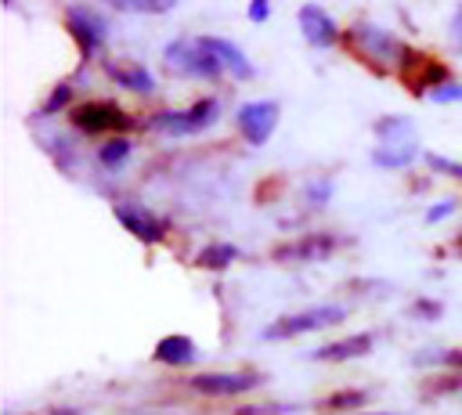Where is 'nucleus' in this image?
<instances>
[{"label": "nucleus", "instance_id": "f257e3e1", "mask_svg": "<svg viewBox=\"0 0 462 415\" xmlns=\"http://www.w3.org/2000/svg\"><path fill=\"white\" fill-rule=\"evenodd\" d=\"M162 61L173 76H184V79H220L224 76V65L220 58L199 40H188V36H177L162 47Z\"/></svg>", "mask_w": 462, "mask_h": 415}, {"label": "nucleus", "instance_id": "f03ea898", "mask_svg": "<svg viewBox=\"0 0 462 415\" xmlns=\"http://www.w3.org/2000/svg\"><path fill=\"white\" fill-rule=\"evenodd\" d=\"M346 40L354 43V51L372 61L375 69H386V65H401L404 54H408V43L401 36H393L390 29L383 25H372V22H354L346 29Z\"/></svg>", "mask_w": 462, "mask_h": 415}, {"label": "nucleus", "instance_id": "7ed1b4c3", "mask_svg": "<svg viewBox=\"0 0 462 415\" xmlns=\"http://www.w3.org/2000/svg\"><path fill=\"white\" fill-rule=\"evenodd\" d=\"M343 318H346V307H339V303H321V307H307V310L282 314V318L267 321L260 336H263L267 343H278V339H292V336H307V332L339 325Z\"/></svg>", "mask_w": 462, "mask_h": 415}, {"label": "nucleus", "instance_id": "20e7f679", "mask_svg": "<svg viewBox=\"0 0 462 415\" xmlns=\"http://www.w3.org/2000/svg\"><path fill=\"white\" fill-rule=\"evenodd\" d=\"M217 119H220V101H217V97H199L191 108H166V112H155V115L148 119V126L159 130V134H170V137H191V134L209 130Z\"/></svg>", "mask_w": 462, "mask_h": 415}, {"label": "nucleus", "instance_id": "39448f33", "mask_svg": "<svg viewBox=\"0 0 462 415\" xmlns=\"http://www.w3.org/2000/svg\"><path fill=\"white\" fill-rule=\"evenodd\" d=\"M65 29L76 40L79 54L83 58H94L108 43V29L112 25H108V18L97 7H90V4H69L65 7Z\"/></svg>", "mask_w": 462, "mask_h": 415}, {"label": "nucleus", "instance_id": "423d86ee", "mask_svg": "<svg viewBox=\"0 0 462 415\" xmlns=\"http://www.w3.org/2000/svg\"><path fill=\"white\" fill-rule=\"evenodd\" d=\"M397 69H401L404 87H408L411 94H419V97H430L433 90L448 87V65L437 61L433 54H422V51H411V47H408V54H404V61H401Z\"/></svg>", "mask_w": 462, "mask_h": 415}, {"label": "nucleus", "instance_id": "0eeeda50", "mask_svg": "<svg viewBox=\"0 0 462 415\" xmlns=\"http://www.w3.org/2000/svg\"><path fill=\"white\" fill-rule=\"evenodd\" d=\"M69 123L79 134H112V130H130L134 119L116 105V101H83L69 108Z\"/></svg>", "mask_w": 462, "mask_h": 415}, {"label": "nucleus", "instance_id": "6e6552de", "mask_svg": "<svg viewBox=\"0 0 462 415\" xmlns=\"http://www.w3.org/2000/svg\"><path fill=\"white\" fill-rule=\"evenodd\" d=\"M278 115H282L278 101H267V97H263V101H245V105H238V112H235V126H238V134H242L245 144L260 148V144H267V141L274 137Z\"/></svg>", "mask_w": 462, "mask_h": 415}, {"label": "nucleus", "instance_id": "1a4fd4ad", "mask_svg": "<svg viewBox=\"0 0 462 415\" xmlns=\"http://www.w3.org/2000/svg\"><path fill=\"white\" fill-rule=\"evenodd\" d=\"M339 245H343V238L332 235V231H307V235H300L296 242L274 245L271 256H274L278 263H321V260H328Z\"/></svg>", "mask_w": 462, "mask_h": 415}, {"label": "nucleus", "instance_id": "9d476101", "mask_svg": "<svg viewBox=\"0 0 462 415\" xmlns=\"http://www.w3.org/2000/svg\"><path fill=\"white\" fill-rule=\"evenodd\" d=\"M112 217L123 224V231H130L137 242H148V245H155V242H162L166 238V220L162 217H155L148 206H141V202H116L112 206Z\"/></svg>", "mask_w": 462, "mask_h": 415}, {"label": "nucleus", "instance_id": "9b49d317", "mask_svg": "<svg viewBox=\"0 0 462 415\" xmlns=\"http://www.w3.org/2000/svg\"><path fill=\"white\" fill-rule=\"evenodd\" d=\"M191 390L206 393V397H238V393H249L263 383L260 372H199L188 379Z\"/></svg>", "mask_w": 462, "mask_h": 415}, {"label": "nucleus", "instance_id": "f8f14e48", "mask_svg": "<svg viewBox=\"0 0 462 415\" xmlns=\"http://www.w3.org/2000/svg\"><path fill=\"white\" fill-rule=\"evenodd\" d=\"M296 22H300L303 40H307L310 47H321V51L336 47V43H339V36H343V29L336 25V18H332L321 4H303V7L296 11Z\"/></svg>", "mask_w": 462, "mask_h": 415}, {"label": "nucleus", "instance_id": "ddd939ff", "mask_svg": "<svg viewBox=\"0 0 462 415\" xmlns=\"http://www.w3.org/2000/svg\"><path fill=\"white\" fill-rule=\"evenodd\" d=\"M105 72H108L119 87H126V90H134V94H152V90H155V76H152L141 61H134V58H105Z\"/></svg>", "mask_w": 462, "mask_h": 415}, {"label": "nucleus", "instance_id": "4468645a", "mask_svg": "<svg viewBox=\"0 0 462 415\" xmlns=\"http://www.w3.org/2000/svg\"><path fill=\"white\" fill-rule=\"evenodd\" d=\"M372 346H375V332H354V336H346V339H336V343H325V346L310 350V357H314V361H328V364H336V361L365 357Z\"/></svg>", "mask_w": 462, "mask_h": 415}, {"label": "nucleus", "instance_id": "2eb2a0df", "mask_svg": "<svg viewBox=\"0 0 462 415\" xmlns=\"http://www.w3.org/2000/svg\"><path fill=\"white\" fill-rule=\"evenodd\" d=\"M202 43L220 58V65H224V72H231L235 79H253L256 76V65L245 58V51L238 47V43H231V40H224V36H202Z\"/></svg>", "mask_w": 462, "mask_h": 415}, {"label": "nucleus", "instance_id": "dca6fc26", "mask_svg": "<svg viewBox=\"0 0 462 415\" xmlns=\"http://www.w3.org/2000/svg\"><path fill=\"white\" fill-rule=\"evenodd\" d=\"M155 361L166 364V368H191L199 361V346H195L191 336L173 332V336H162L155 343Z\"/></svg>", "mask_w": 462, "mask_h": 415}, {"label": "nucleus", "instance_id": "f3484780", "mask_svg": "<svg viewBox=\"0 0 462 415\" xmlns=\"http://www.w3.org/2000/svg\"><path fill=\"white\" fill-rule=\"evenodd\" d=\"M426 152L419 148V141H386V144H375L372 148V162L379 170H408L415 159H422Z\"/></svg>", "mask_w": 462, "mask_h": 415}, {"label": "nucleus", "instance_id": "a211bd4d", "mask_svg": "<svg viewBox=\"0 0 462 415\" xmlns=\"http://www.w3.org/2000/svg\"><path fill=\"white\" fill-rule=\"evenodd\" d=\"M415 368H444L462 375V346H422L411 354Z\"/></svg>", "mask_w": 462, "mask_h": 415}, {"label": "nucleus", "instance_id": "6ab92c4d", "mask_svg": "<svg viewBox=\"0 0 462 415\" xmlns=\"http://www.w3.org/2000/svg\"><path fill=\"white\" fill-rule=\"evenodd\" d=\"M238 256H242V249H238L235 242H209V245H202V249H199L195 263H199V267H206V271H227Z\"/></svg>", "mask_w": 462, "mask_h": 415}, {"label": "nucleus", "instance_id": "aec40b11", "mask_svg": "<svg viewBox=\"0 0 462 415\" xmlns=\"http://www.w3.org/2000/svg\"><path fill=\"white\" fill-rule=\"evenodd\" d=\"M372 134L386 144V141H411V134H415V123L408 119V115H397V112H390V115H379L375 123H372Z\"/></svg>", "mask_w": 462, "mask_h": 415}, {"label": "nucleus", "instance_id": "412c9836", "mask_svg": "<svg viewBox=\"0 0 462 415\" xmlns=\"http://www.w3.org/2000/svg\"><path fill=\"white\" fill-rule=\"evenodd\" d=\"M365 401H368V393L350 386V390H336V393L321 397V401H318V411H328V415H354Z\"/></svg>", "mask_w": 462, "mask_h": 415}, {"label": "nucleus", "instance_id": "4be33fe9", "mask_svg": "<svg viewBox=\"0 0 462 415\" xmlns=\"http://www.w3.org/2000/svg\"><path fill=\"white\" fill-rule=\"evenodd\" d=\"M130 155H134L130 137H108V141L97 148V162H101L105 170H123V166L130 162Z\"/></svg>", "mask_w": 462, "mask_h": 415}, {"label": "nucleus", "instance_id": "5701e85b", "mask_svg": "<svg viewBox=\"0 0 462 415\" xmlns=\"http://www.w3.org/2000/svg\"><path fill=\"white\" fill-rule=\"evenodd\" d=\"M462 390V375L458 372H437V375H426L419 383V397H448V393H458Z\"/></svg>", "mask_w": 462, "mask_h": 415}, {"label": "nucleus", "instance_id": "b1692460", "mask_svg": "<svg viewBox=\"0 0 462 415\" xmlns=\"http://www.w3.org/2000/svg\"><path fill=\"white\" fill-rule=\"evenodd\" d=\"M332 191H336V180L332 177H310L307 184H303V206L307 209H325L328 202H332Z\"/></svg>", "mask_w": 462, "mask_h": 415}, {"label": "nucleus", "instance_id": "393cba45", "mask_svg": "<svg viewBox=\"0 0 462 415\" xmlns=\"http://www.w3.org/2000/svg\"><path fill=\"white\" fill-rule=\"evenodd\" d=\"M112 7L130 14H166L177 7V0H112Z\"/></svg>", "mask_w": 462, "mask_h": 415}, {"label": "nucleus", "instance_id": "a878e982", "mask_svg": "<svg viewBox=\"0 0 462 415\" xmlns=\"http://www.w3.org/2000/svg\"><path fill=\"white\" fill-rule=\"evenodd\" d=\"M408 318H415V321H437V318H444V303L433 300V296H419L408 307Z\"/></svg>", "mask_w": 462, "mask_h": 415}, {"label": "nucleus", "instance_id": "bb28decb", "mask_svg": "<svg viewBox=\"0 0 462 415\" xmlns=\"http://www.w3.org/2000/svg\"><path fill=\"white\" fill-rule=\"evenodd\" d=\"M69 101H72V83H58V87L47 94V101L40 105V115H54V112L69 108Z\"/></svg>", "mask_w": 462, "mask_h": 415}, {"label": "nucleus", "instance_id": "cd10ccee", "mask_svg": "<svg viewBox=\"0 0 462 415\" xmlns=\"http://www.w3.org/2000/svg\"><path fill=\"white\" fill-rule=\"evenodd\" d=\"M426 159V166L433 170V173H444V177H462V162H455V159H448V155H440V152H426L422 155Z\"/></svg>", "mask_w": 462, "mask_h": 415}, {"label": "nucleus", "instance_id": "c85d7f7f", "mask_svg": "<svg viewBox=\"0 0 462 415\" xmlns=\"http://www.w3.org/2000/svg\"><path fill=\"white\" fill-rule=\"evenodd\" d=\"M289 411H296V404L271 401V404H242V408H235V415H289Z\"/></svg>", "mask_w": 462, "mask_h": 415}, {"label": "nucleus", "instance_id": "c756f323", "mask_svg": "<svg viewBox=\"0 0 462 415\" xmlns=\"http://www.w3.org/2000/svg\"><path fill=\"white\" fill-rule=\"evenodd\" d=\"M455 209H458V198H444V202L430 206V209L422 213V220H426V224H440V220H448Z\"/></svg>", "mask_w": 462, "mask_h": 415}, {"label": "nucleus", "instance_id": "7c9ffc66", "mask_svg": "<svg viewBox=\"0 0 462 415\" xmlns=\"http://www.w3.org/2000/svg\"><path fill=\"white\" fill-rule=\"evenodd\" d=\"M430 101H433V105H451V101H462V83H448V87L433 90V94H430Z\"/></svg>", "mask_w": 462, "mask_h": 415}, {"label": "nucleus", "instance_id": "2f4dec72", "mask_svg": "<svg viewBox=\"0 0 462 415\" xmlns=\"http://www.w3.org/2000/svg\"><path fill=\"white\" fill-rule=\"evenodd\" d=\"M448 36H451V43L462 51V4L455 7V14H451V22H448Z\"/></svg>", "mask_w": 462, "mask_h": 415}, {"label": "nucleus", "instance_id": "473e14b6", "mask_svg": "<svg viewBox=\"0 0 462 415\" xmlns=\"http://www.w3.org/2000/svg\"><path fill=\"white\" fill-rule=\"evenodd\" d=\"M245 14H249V22H267L271 18V4L267 0H253Z\"/></svg>", "mask_w": 462, "mask_h": 415}, {"label": "nucleus", "instance_id": "72a5a7b5", "mask_svg": "<svg viewBox=\"0 0 462 415\" xmlns=\"http://www.w3.org/2000/svg\"><path fill=\"white\" fill-rule=\"evenodd\" d=\"M354 415H390V411H354Z\"/></svg>", "mask_w": 462, "mask_h": 415}, {"label": "nucleus", "instance_id": "f704fd0d", "mask_svg": "<svg viewBox=\"0 0 462 415\" xmlns=\"http://www.w3.org/2000/svg\"><path fill=\"white\" fill-rule=\"evenodd\" d=\"M455 249H458V253H462V231H458V235H455Z\"/></svg>", "mask_w": 462, "mask_h": 415}]
</instances>
